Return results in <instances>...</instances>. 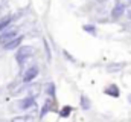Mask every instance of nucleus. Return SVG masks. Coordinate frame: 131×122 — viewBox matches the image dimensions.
Returning <instances> with one entry per match:
<instances>
[{"mask_svg":"<svg viewBox=\"0 0 131 122\" xmlns=\"http://www.w3.org/2000/svg\"><path fill=\"white\" fill-rule=\"evenodd\" d=\"M31 54H32V49L29 47V46H23V47H20L18 50H17V63L18 64H23L26 58H29L31 57Z\"/></svg>","mask_w":131,"mask_h":122,"instance_id":"1","label":"nucleus"},{"mask_svg":"<svg viewBox=\"0 0 131 122\" xmlns=\"http://www.w3.org/2000/svg\"><path fill=\"white\" fill-rule=\"evenodd\" d=\"M14 38H17V30H6V32H3V34L0 35V43L5 46V44H8L9 41H12Z\"/></svg>","mask_w":131,"mask_h":122,"instance_id":"2","label":"nucleus"},{"mask_svg":"<svg viewBox=\"0 0 131 122\" xmlns=\"http://www.w3.org/2000/svg\"><path fill=\"white\" fill-rule=\"evenodd\" d=\"M37 75H38V67H35V66H34V67H31V69H29V70L25 73V83H29V81H32Z\"/></svg>","mask_w":131,"mask_h":122,"instance_id":"3","label":"nucleus"},{"mask_svg":"<svg viewBox=\"0 0 131 122\" xmlns=\"http://www.w3.org/2000/svg\"><path fill=\"white\" fill-rule=\"evenodd\" d=\"M124 11H125V5H124V3H116V6L113 8L111 15H113L114 18H117V17H121V15L124 14Z\"/></svg>","mask_w":131,"mask_h":122,"instance_id":"4","label":"nucleus"},{"mask_svg":"<svg viewBox=\"0 0 131 122\" xmlns=\"http://www.w3.org/2000/svg\"><path fill=\"white\" fill-rule=\"evenodd\" d=\"M21 40H23V37H17V38H14L12 41H9L8 44H5V49H6V50H11V49L18 47V46H20V43H21Z\"/></svg>","mask_w":131,"mask_h":122,"instance_id":"5","label":"nucleus"},{"mask_svg":"<svg viewBox=\"0 0 131 122\" xmlns=\"http://www.w3.org/2000/svg\"><path fill=\"white\" fill-rule=\"evenodd\" d=\"M18 105H20V108H21V110H26V108L32 107V105H34V98H26V99H23Z\"/></svg>","mask_w":131,"mask_h":122,"instance_id":"6","label":"nucleus"},{"mask_svg":"<svg viewBox=\"0 0 131 122\" xmlns=\"http://www.w3.org/2000/svg\"><path fill=\"white\" fill-rule=\"evenodd\" d=\"M105 93H107V95H110V96L117 98V96H119V89L113 84V86H110V87H107V89H105Z\"/></svg>","mask_w":131,"mask_h":122,"instance_id":"7","label":"nucleus"},{"mask_svg":"<svg viewBox=\"0 0 131 122\" xmlns=\"http://www.w3.org/2000/svg\"><path fill=\"white\" fill-rule=\"evenodd\" d=\"M12 22V17H6V18H2L0 20V30H3L5 28H8V25Z\"/></svg>","mask_w":131,"mask_h":122,"instance_id":"8","label":"nucleus"},{"mask_svg":"<svg viewBox=\"0 0 131 122\" xmlns=\"http://www.w3.org/2000/svg\"><path fill=\"white\" fill-rule=\"evenodd\" d=\"M70 111H72V107L66 105V107H63V110L60 111V116H61V118H67V116L70 115Z\"/></svg>","mask_w":131,"mask_h":122,"instance_id":"9","label":"nucleus"},{"mask_svg":"<svg viewBox=\"0 0 131 122\" xmlns=\"http://www.w3.org/2000/svg\"><path fill=\"white\" fill-rule=\"evenodd\" d=\"M50 107H52V101H47V102L44 104V108L41 110V116H44V115H46L47 111H50V110H52Z\"/></svg>","mask_w":131,"mask_h":122,"instance_id":"10","label":"nucleus"},{"mask_svg":"<svg viewBox=\"0 0 131 122\" xmlns=\"http://www.w3.org/2000/svg\"><path fill=\"white\" fill-rule=\"evenodd\" d=\"M81 105H82V108H84V110H89V108H90V102H89V99H87L85 96H82V98H81Z\"/></svg>","mask_w":131,"mask_h":122,"instance_id":"11","label":"nucleus"},{"mask_svg":"<svg viewBox=\"0 0 131 122\" xmlns=\"http://www.w3.org/2000/svg\"><path fill=\"white\" fill-rule=\"evenodd\" d=\"M47 91H49V95H53V93H55V87H53V84H49Z\"/></svg>","mask_w":131,"mask_h":122,"instance_id":"12","label":"nucleus"},{"mask_svg":"<svg viewBox=\"0 0 131 122\" xmlns=\"http://www.w3.org/2000/svg\"><path fill=\"white\" fill-rule=\"evenodd\" d=\"M84 29L87 30V32H92V34H95V26H89V25H87V26H84Z\"/></svg>","mask_w":131,"mask_h":122,"instance_id":"13","label":"nucleus"}]
</instances>
